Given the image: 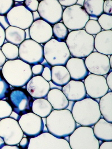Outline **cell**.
Returning <instances> with one entry per match:
<instances>
[{
  "instance_id": "obj_27",
  "label": "cell",
  "mask_w": 112,
  "mask_h": 149,
  "mask_svg": "<svg viewBox=\"0 0 112 149\" xmlns=\"http://www.w3.org/2000/svg\"><path fill=\"white\" fill-rule=\"evenodd\" d=\"M5 32V39L13 45H19L25 40V30L19 28L10 26Z\"/></svg>"
},
{
  "instance_id": "obj_19",
  "label": "cell",
  "mask_w": 112,
  "mask_h": 149,
  "mask_svg": "<svg viewBox=\"0 0 112 149\" xmlns=\"http://www.w3.org/2000/svg\"><path fill=\"white\" fill-rule=\"evenodd\" d=\"M62 91L70 102H79L87 97L84 84L81 81L70 80L62 87Z\"/></svg>"
},
{
  "instance_id": "obj_47",
  "label": "cell",
  "mask_w": 112,
  "mask_h": 149,
  "mask_svg": "<svg viewBox=\"0 0 112 149\" xmlns=\"http://www.w3.org/2000/svg\"><path fill=\"white\" fill-rule=\"evenodd\" d=\"M32 16H33V21H37L38 20H39L40 18V16L38 12L37 11H34L32 13Z\"/></svg>"
},
{
  "instance_id": "obj_55",
  "label": "cell",
  "mask_w": 112,
  "mask_h": 149,
  "mask_svg": "<svg viewBox=\"0 0 112 149\" xmlns=\"http://www.w3.org/2000/svg\"></svg>"
},
{
  "instance_id": "obj_48",
  "label": "cell",
  "mask_w": 112,
  "mask_h": 149,
  "mask_svg": "<svg viewBox=\"0 0 112 149\" xmlns=\"http://www.w3.org/2000/svg\"><path fill=\"white\" fill-rule=\"evenodd\" d=\"M1 149H22L19 146L15 145V146H10L5 145L4 146H3Z\"/></svg>"
},
{
  "instance_id": "obj_8",
  "label": "cell",
  "mask_w": 112,
  "mask_h": 149,
  "mask_svg": "<svg viewBox=\"0 0 112 149\" xmlns=\"http://www.w3.org/2000/svg\"><path fill=\"white\" fill-rule=\"evenodd\" d=\"M19 56L30 65L42 63L45 60L43 47L31 39H25L19 45Z\"/></svg>"
},
{
  "instance_id": "obj_1",
  "label": "cell",
  "mask_w": 112,
  "mask_h": 149,
  "mask_svg": "<svg viewBox=\"0 0 112 149\" xmlns=\"http://www.w3.org/2000/svg\"><path fill=\"white\" fill-rule=\"evenodd\" d=\"M46 127L50 134L65 139L74 132L77 125L71 112L66 109L52 111L46 118Z\"/></svg>"
},
{
  "instance_id": "obj_5",
  "label": "cell",
  "mask_w": 112,
  "mask_h": 149,
  "mask_svg": "<svg viewBox=\"0 0 112 149\" xmlns=\"http://www.w3.org/2000/svg\"><path fill=\"white\" fill-rule=\"evenodd\" d=\"M45 60L51 66H65L71 54L65 42L51 39L43 47Z\"/></svg>"
},
{
  "instance_id": "obj_3",
  "label": "cell",
  "mask_w": 112,
  "mask_h": 149,
  "mask_svg": "<svg viewBox=\"0 0 112 149\" xmlns=\"http://www.w3.org/2000/svg\"><path fill=\"white\" fill-rule=\"evenodd\" d=\"M71 113L76 123L84 127L93 126L102 117L99 103L91 97L75 102Z\"/></svg>"
},
{
  "instance_id": "obj_50",
  "label": "cell",
  "mask_w": 112,
  "mask_h": 149,
  "mask_svg": "<svg viewBox=\"0 0 112 149\" xmlns=\"http://www.w3.org/2000/svg\"><path fill=\"white\" fill-rule=\"evenodd\" d=\"M84 1H85V0H77L76 5H78L81 6H83V3H84Z\"/></svg>"
},
{
  "instance_id": "obj_20",
  "label": "cell",
  "mask_w": 112,
  "mask_h": 149,
  "mask_svg": "<svg viewBox=\"0 0 112 149\" xmlns=\"http://www.w3.org/2000/svg\"><path fill=\"white\" fill-rule=\"evenodd\" d=\"M71 79L75 81H82L89 75V72L82 58H70L66 64Z\"/></svg>"
},
{
  "instance_id": "obj_46",
  "label": "cell",
  "mask_w": 112,
  "mask_h": 149,
  "mask_svg": "<svg viewBox=\"0 0 112 149\" xmlns=\"http://www.w3.org/2000/svg\"><path fill=\"white\" fill-rule=\"evenodd\" d=\"M6 62V58L2 52L1 49H0V67H2Z\"/></svg>"
},
{
  "instance_id": "obj_26",
  "label": "cell",
  "mask_w": 112,
  "mask_h": 149,
  "mask_svg": "<svg viewBox=\"0 0 112 149\" xmlns=\"http://www.w3.org/2000/svg\"><path fill=\"white\" fill-rule=\"evenodd\" d=\"M99 111L103 118L112 123V92H108L100 98L99 103Z\"/></svg>"
},
{
  "instance_id": "obj_38",
  "label": "cell",
  "mask_w": 112,
  "mask_h": 149,
  "mask_svg": "<svg viewBox=\"0 0 112 149\" xmlns=\"http://www.w3.org/2000/svg\"><path fill=\"white\" fill-rule=\"evenodd\" d=\"M45 66L42 64H37L31 67V71L34 76H40L42 74Z\"/></svg>"
},
{
  "instance_id": "obj_28",
  "label": "cell",
  "mask_w": 112,
  "mask_h": 149,
  "mask_svg": "<svg viewBox=\"0 0 112 149\" xmlns=\"http://www.w3.org/2000/svg\"><path fill=\"white\" fill-rule=\"evenodd\" d=\"M104 1V0H85L83 8L90 17L97 18L103 13Z\"/></svg>"
},
{
  "instance_id": "obj_2",
  "label": "cell",
  "mask_w": 112,
  "mask_h": 149,
  "mask_svg": "<svg viewBox=\"0 0 112 149\" xmlns=\"http://www.w3.org/2000/svg\"><path fill=\"white\" fill-rule=\"evenodd\" d=\"M1 72L9 85L16 88L25 86L33 75L30 65L21 60L6 62L2 66Z\"/></svg>"
},
{
  "instance_id": "obj_39",
  "label": "cell",
  "mask_w": 112,
  "mask_h": 149,
  "mask_svg": "<svg viewBox=\"0 0 112 149\" xmlns=\"http://www.w3.org/2000/svg\"><path fill=\"white\" fill-rule=\"evenodd\" d=\"M42 76L48 82L51 81V70L49 67H45L42 72Z\"/></svg>"
},
{
  "instance_id": "obj_40",
  "label": "cell",
  "mask_w": 112,
  "mask_h": 149,
  "mask_svg": "<svg viewBox=\"0 0 112 149\" xmlns=\"http://www.w3.org/2000/svg\"><path fill=\"white\" fill-rule=\"evenodd\" d=\"M30 138L28 137H23L19 143V146L22 149H28L30 143Z\"/></svg>"
},
{
  "instance_id": "obj_7",
  "label": "cell",
  "mask_w": 112,
  "mask_h": 149,
  "mask_svg": "<svg viewBox=\"0 0 112 149\" xmlns=\"http://www.w3.org/2000/svg\"><path fill=\"white\" fill-rule=\"evenodd\" d=\"M89 17L82 6L76 4L65 8L62 20L67 29L75 31L83 29Z\"/></svg>"
},
{
  "instance_id": "obj_25",
  "label": "cell",
  "mask_w": 112,
  "mask_h": 149,
  "mask_svg": "<svg viewBox=\"0 0 112 149\" xmlns=\"http://www.w3.org/2000/svg\"><path fill=\"white\" fill-rule=\"evenodd\" d=\"M52 111V105L45 98L36 99L34 100L32 105V112L42 118H46Z\"/></svg>"
},
{
  "instance_id": "obj_45",
  "label": "cell",
  "mask_w": 112,
  "mask_h": 149,
  "mask_svg": "<svg viewBox=\"0 0 112 149\" xmlns=\"http://www.w3.org/2000/svg\"><path fill=\"white\" fill-rule=\"evenodd\" d=\"M106 84L109 88V89L111 91L112 90V72L111 71L106 79Z\"/></svg>"
},
{
  "instance_id": "obj_37",
  "label": "cell",
  "mask_w": 112,
  "mask_h": 149,
  "mask_svg": "<svg viewBox=\"0 0 112 149\" xmlns=\"http://www.w3.org/2000/svg\"><path fill=\"white\" fill-rule=\"evenodd\" d=\"M103 12L105 14L112 15V1L105 0L103 3Z\"/></svg>"
},
{
  "instance_id": "obj_34",
  "label": "cell",
  "mask_w": 112,
  "mask_h": 149,
  "mask_svg": "<svg viewBox=\"0 0 112 149\" xmlns=\"http://www.w3.org/2000/svg\"><path fill=\"white\" fill-rule=\"evenodd\" d=\"M98 22L102 29L104 30H112V16L103 14L98 18Z\"/></svg>"
},
{
  "instance_id": "obj_41",
  "label": "cell",
  "mask_w": 112,
  "mask_h": 149,
  "mask_svg": "<svg viewBox=\"0 0 112 149\" xmlns=\"http://www.w3.org/2000/svg\"><path fill=\"white\" fill-rule=\"evenodd\" d=\"M0 26L5 30L10 26L6 16L0 15Z\"/></svg>"
},
{
  "instance_id": "obj_14",
  "label": "cell",
  "mask_w": 112,
  "mask_h": 149,
  "mask_svg": "<svg viewBox=\"0 0 112 149\" xmlns=\"http://www.w3.org/2000/svg\"><path fill=\"white\" fill-rule=\"evenodd\" d=\"M83 84L87 95L94 99H100L109 91L104 76L91 74L85 79Z\"/></svg>"
},
{
  "instance_id": "obj_51",
  "label": "cell",
  "mask_w": 112,
  "mask_h": 149,
  "mask_svg": "<svg viewBox=\"0 0 112 149\" xmlns=\"http://www.w3.org/2000/svg\"><path fill=\"white\" fill-rule=\"evenodd\" d=\"M5 143L3 141V140L0 137V149H1L3 146H4L5 145Z\"/></svg>"
},
{
  "instance_id": "obj_33",
  "label": "cell",
  "mask_w": 112,
  "mask_h": 149,
  "mask_svg": "<svg viewBox=\"0 0 112 149\" xmlns=\"http://www.w3.org/2000/svg\"><path fill=\"white\" fill-rule=\"evenodd\" d=\"M11 91L10 85L0 72V100L7 98Z\"/></svg>"
},
{
  "instance_id": "obj_13",
  "label": "cell",
  "mask_w": 112,
  "mask_h": 149,
  "mask_svg": "<svg viewBox=\"0 0 112 149\" xmlns=\"http://www.w3.org/2000/svg\"><path fill=\"white\" fill-rule=\"evenodd\" d=\"M37 11L45 22L54 25L61 21L63 10L58 0H42Z\"/></svg>"
},
{
  "instance_id": "obj_54",
  "label": "cell",
  "mask_w": 112,
  "mask_h": 149,
  "mask_svg": "<svg viewBox=\"0 0 112 149\" xmlns=\"http://www.w3.org/2000/svg\"><path fill=\"white\" fill-rule=\"evenodd\" d=\"M38 1H42V0H38Z\"/></svg>"
},
{
  "instance_id": "obj_35",
  "label": "cell",
  "mask_w": 112,
  "mask_h": 149,
  "mask_svg": "<svg viewBox=\"0 0 112 149\" xmlns=\"http://www.w3.org/2000/svg\"><path fill=\"white\" fill-rule=\"evenodd\" d=\"M13 5L14 0H0V15L8 14Z\"/></svg>"
},
{
  "instance_id": "obj_42",
  "label": "cell",
  "mask_w": 112,
  "mask_h": 149,
  "mask_svg": "<svg viewBox=\"0 0 112 149\" xmlns=\"http://www.w3.org/2000/svg\"><path fill=\"white\" fill-rule=\"evenodd\" d=\"M62 6L70 7L76 4L77 0H58Z\"/></svg>"
},
{
  "instance_id": "obj_32",
  "label": "cell",
  "mask_w": 112,
  "mask_h": 149,
  "mask_svg": "<svg viewBox=\"0 0 112 149\" xmlns=\"http://www.w3.org/2000/svg\"><path fill=\"white\" fill-rule=\"evenodd\" d=\"M11 106L6 100H0V120L9 118L13 114Z\"/></svg>"
},
{
  "instance_id": "obj_21",
  "label": "cell",
  "mask_w": 112,
  "mask_h": 149,
  "mask_svg": "<svg viewBox=\"0 0 112 149\" xmlns=\"http://www.w3.org/2000/svg\"><path fill=\"white\" fill-rule=\"evenodd\" d=\"M94 48L97 52L112 56V30L102 31L96 35L94 38Z\"/></svg>"
},
{
  "instance_id": "obj_23",
  "label": "cell",
  "mask_w": 112,
  "mask_h": 149,
  "mask_svg": "<svg viewBox=\"0 0 112 149\" xmlns=\"http://www.w3.org/2000/svg\"><path fill=\"white\" fill-rule=\"evenodd\" d=\"M47 98V100L50 103L54 110L66 109L69 106V101L61 90H50Z\"/></svg>"
},
{
  "instance_id": "obj_4",
  "label": "cell",
  "mask_w": 112,
  "mask_h": 149,
  "mask_svg": "<svg viewBox=\"0 0 112 149\" xmlns=\"http://www.w3.org/2000/svg\"><path fill=\"white\" fill-rule=\"evenodd\" d=\"M67 47L74 58H86L94 50V37L85 30L72 31L66 38Z\"/></svg>"
},
{
  "instance_id": "obj_12",
  "label": "cell",
  "mask_w": 112,
  "mask_h": 149,
  "mask_svg": "<svg viewBox=\"0 0 112 149\" xmlns=\"http://www.w3.org/2000/svg\"><path fill=\"white\" fill-rule=\"evenodd\" d=\"M18 122L24 134L30 139L43 133L45 124L43 118L33 112L20 116Z\"/></svg>"
},
{
  "instance_id": "obj_31",
  "label": "cell",
  "mask_w": 112,
  "mask_h": 149,
  "mask_svg": "<svg viewBox=\"0 0 112 149\" xmlns=\"http://www.w3.org/2000/svg\"><path fill=\"white\" fill-rule=\"evenodd\" d=\"M85 31L90 35H97L102 31V29L97 20H89L85 26Z\"/></svg>"
},
{
  "instance_id": "obj_30",
  "label": "cell",
  "mask_w": 112,
  "mask_h": 149,
  "mask_svg": "<svg viewBox=\"0 0 112 149\" xmlns=\"http://www.w3.org/2000/svg\"><path fill=\"white\" fill-rule=\"evenodd\" d=\"M52 32L53 36L59 42L66 39L68 34V30L67 27L62 22L55 24L53 26Z\"/></svg>"
},
{
  "instance_id": "obj_17",
  "label": "cell",
  "mask_w": 112,
  "mask_h": 149,
  "mask_svg": "<svg viewBox=\"0 0 112 149\" xmlns=\"http://www.w3.org/2000/svg\"><path fill=\"white\" fill-rule=\"evenodd\" d=\"M30 38L39 44H45L49 41L53 36L51 25L43 20H38L30 26Z\"/></svg>"
},
{
  "instance_id": "obj_11",
  "label": "cell",
  "mask_w": 112,
  "mask_h": 149,
  "mask_svg": "<svg viewBox=\"0 0 112 149\" xmlns=\"http://www.w3.org/2000/svg\"><path fill=\"white\" fill-rule=\"evenodd\" d=\"M28 149H71L68 141L65 139L57 138L49 132H45L31 138Z\"/></svg>"
},
{
  "instance_id": "obj_15",
  "label": "cell",
  "mask_w": 112,
  "mask_h": 149,
  "mask_svg": "<svg viewBox=\"0 0 112 149\" xmlns=\"http://www.w3.org/2000/svg\"><path fill=\"white\" fill-rule=\"evenodd\" d=\"M6 17L10 26L23 30L29 29L34 22L32 13L22 5L12 8L8 11Z\"/></svg>"
},
{
  "instance_id": "obj_53",
  "label": "cell",
  "mask_w": 112,
  "mask_h": 149,
  "mask_svg": "<svg viewBox=\"0 0 112 149\" xmlns=\"http://www.w3.org/2000/svg\"><path fill=\"white\" fill-rule=\"evenodd\" d=\"M14 1H15L16 2H22L24 1L25 0H14Z\"/></svg>"
},
{
  "instance_id": "obj_52",
  "label": "cell",
  "mask_w": 112,
  "mask_h": 149,
  "mask_svg": "<svg viewBox=\"0 0 112 149\" xmlns=\"http://www.w3.org/2000/svg\"><path fill=\"white\" fill-rule=\"evenodd\" d=\"M109 63H110V66L111 68L112 67V56H111V57L109 58Z\"/></svg>"
},
{
  "instance_id": "obj_9",
  "label": "cell",
  "mask_w": 112,
  "mask_h": 149,
  "mask_svg": "<svg viewBox=\"0 0 112 149\" xmlns=\"http://www.w3.org/2000/svg\"><path fill=\"white\" fill-rule=\"evenodd\" d=\"M8 98V102L11 106L13 112L19 116L32 112L34 98L26 90L17 88L11 90Z\"/></svg>"
},
{
  "instance_id": "obj_10",
  "label": "cell",
  "mask_w": 112,
  "mask_h": 149,
  "mask_svg": "<svg viewBox=\"0 0 112 149\" xmlns=\"http://www.w3.org/2000/svg\"><path fill=\"white\" fill-rule=\"evenodd\" d=\"M24 135L19 122L16 119L9 117L0 120V137L6 145H17Z\"/></svg>"
},
{
  "instance_id": "obj_22",
  "label": "cell",
  "mask_w": 112,
  "mask_h": 149,
  "mask_svg": "<svg viewBox=\"0 0 112 149\" xmlns=\"http://www.w3.org/2000/svg\"><path fill=\"white\" fill-rule=\"evenodd\" d=\"M93 126V133L99 141H112V123L101 118Z\"/></svg>"
},
{
  "instance_id": "obj_16",
  "label": "cell",
  "mask_w": 112,
  "mask_h": 149,
  "mask_svg": "<svg viewBox=\"0 0 112 149\" xmlns=\"http://www.w3.org/2000/svg\"><path fill=\"white\" fill-rule=\"evenodd\" d=\"M85 63L92 74L104 76L112 71L108 56L97 52L89 55L85 60Z\"/></svg>"
},
{
  "instance_id": "obj_29",
  "label": "cell",
  "mask_w": 112,
  "mask_h": 149,
  "mask_svg": "<svg viewBox=\"0 0 112 149\" xmlns=\"http://www.w3.org/2000/svg\"><path fill=\"white\" fill-rule=\"evenodd\" d=\"M1 50L8 61L17 60L19 57V47L16 45L6 43L2 46Z\"/></svg>"
},
{
  "instance_id": "obj_36",
  "label": "cell",
  "mask_w": 112,
  "mask_h": 149,
  "mask_svg": "<svg viewBox=\"0 0 112 149\" xmlns=\"http://www.w3.org/2000/svg\"><path fill=\"white\" fill-rule=\"evenodd\" d=\"M39 3L38 0H25V8L30 11H37Z\"/></svg>"
},
{
  "instance_id": "obj_44",
  "label": "cell",
  "mask_w": 112,
  "mask_h": 149,
  "mask_svg": "<svg viewBox=\"0 0 112 149\" xmlns=\"http://www.w3.org/2000/svg\"><path fill=\"white\" fill-rule=\"evenodd\" d=\"M99 149H112V141L103 142L100 145Z\"/></svg>"
},
{
  "instance_id": "obj_43",
  "label": "cell",
  "mask_w": 112,
  "mask_h": 149,
  "mask_svg": "<svg viewBox=\"0 0 112 149\" xmlns=\"http://www.w3.org/2000/svg\"><path fill=\"white\" fill-rule=\"evenodd\" d=\"M5 40V30L0 26V47H2Z\"/></svg>"
},
{
  "instance_id": "obj_6",
  "label": "cell",
  "mask_w": 112,
  "mask_h": 149,
  "mask_svg": "<svg viewBox=\"0 0 112 149\" xmlns=\"http://www.w3.org/2000/svg\"><path fill=\"white\" fill-rule=\"evenodd\" d=\"M69 137L68 143L71 149L99 148V141L94 136L92 127H77Z\"/></svg>"
},
{
  "instance_id": "obj_49",
  "label": "cell",
  "mask_w": 112,
  "mask_h": 149,
  "mask_svg": "<svg viewBox=\"0 0 112 149\" xmlns=\"http://www.w3.org/2000/svg\"><path fill=\"white\" fill-rule=\"evenodd\" d=\"M25 30V39H30V31H29V29H26Z\"/></svg>"
},
{
  "instance_id": "obj_24",
  "label": "cell",
  "mask_w": 112,
  "mask_h": 149,
  "mask_svg": "<svg viewBox=\"0 0 112 149\" xmlns=\"http://www.w3.org/2000/svg\"><path fill=\"white\" fill-rule=\"evenodd\" d=\"M51 70V81L55 85L63 87L71 80L70 74L65 66H55Z\"/></svg>"
},
{
  "instance_id": "obj_18",
  "label": "cell",
  "mask_w": 112,
  "mask_h": 149,
  "mask_svg": "<svg viewBox=\"0 0 112 149\" xmlns=\"http://www.w3.org/2000/svg\"><path fill=\"white\" fill-rule=\"evenodd\" d=\"M26 91L34 99L45 98L51 90V85L42 76L33 77L27 83Z\"/></svg>"
}]
</instances>
